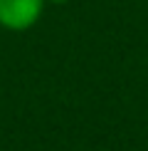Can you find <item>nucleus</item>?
<instances>
[{
  "instance_id": "obj_1",
  "label": "nucleus",
  "mask_w": 148,
  "mask_h": 151,
  "mask_svg": "<svg viewBox=\"0 0 148 151\" xmlns=\"http://www.w3.org/2000/svg\"><path fill=\"white\" fill-rule=\"evenodd\" d=\"M45 5V0H0V27L25 32L40 22Z\"/></svg>"
},
{
  "instance_id": "obj_2",
  "label": "nucleus",
  "mask_w": 148,
  "mask_h": 151,
  "mask_svg": "<svg viewBox=\"0 0 148 151\" xmlns=\"http://www.w3.org/2000/svg\"><path fill=\"white\" fill-rule=\"evenodd\" d=\"M45 3H47V5H67L69 0H45Z\"/></svg>"
}]
</instances>
